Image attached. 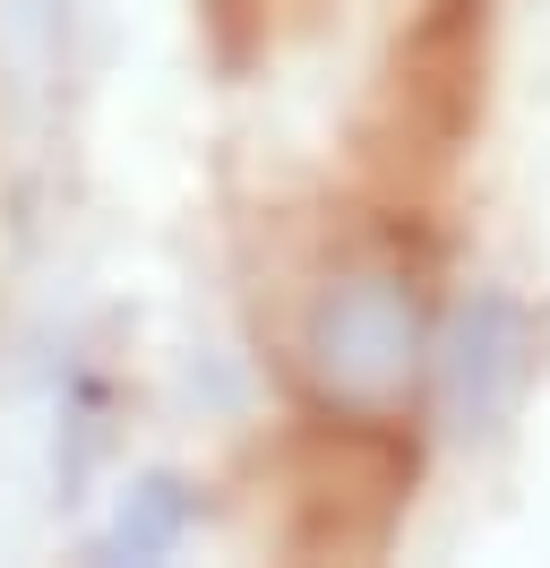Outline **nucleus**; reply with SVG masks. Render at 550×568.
Wrapping results in <instances>:
<instances>
[{"instance_id": "obj_3", "label": "nucleus", "mask_w": 550, "mask_h": 568, "mask_svg": "<svg viewBox=\"0 0 550 568\" xmlns=\"http://www.w3.org/2000/svg\"><path fill=\"white\" fill-rule=\"evenodd\" d=\"M181 517H190V499L172 491V483H146V491L121 508V526H112V551H130V560H155L172 534H181Z\"/></svg>"}, {"instance_id": "obj_2", "label": "nucleus", "mask_w": 550, "mask_h": 568, "mask_svg": "<svg viewBox=\"0 0 550 568\" xmlns=\"http://www.w3.org/2000/svg\"><path fill=\"white\" fill-rule=\"evenodd\" d=\"M533 379V320L508 293H473L439 354V388H447V423L456 430H499L516 414V396Z\"/></svg>"}, {"instance_id": "obj_1", "label": "nucleus", "mask_w": 550, "mask_h": 568, "mask_svg": "<svg viewBox=\"0 0 550 568\" xmlns=\"http://www.w3.org/2000/svg\"><path fill=\"white\" fill-rule=\"evenodd\" d=\"M318 388L344 396V405H387V396L412 379V354H421V320H412V293L396 276H344L318 293L302 336Z\"/></svg>"}]
</instances>
